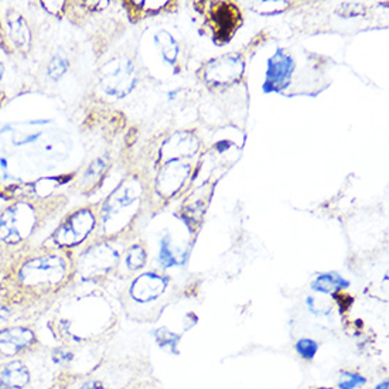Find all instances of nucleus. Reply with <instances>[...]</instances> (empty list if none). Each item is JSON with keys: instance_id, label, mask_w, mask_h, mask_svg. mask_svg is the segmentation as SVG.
Segmentation results:
<instances>
[{"instance_id": "13", "label": "nucleus", "mask_w": 389, "mask_h": 389, "mask_svg": "<svg viewBox=\"0 0 389 389\" xmlns=\"http://www.w3.org/2000/svg\"><path fill=\"white\" fill-rule=\"evenodd\" d=\"M2 75H3V66L0 64V79H2Z\"/></svg>"}, {"instance_id": "4", "label": "nucleus", "mask_w": 389, "mask_h": 389, "mask_svg": "<svg viewBox=\"0 0 389 389\" xmlns=\"http://www.w3.org/2000/svg\"><path fill=\"white\" fill-rule=\"evenodd\" d=\"M294 68L293 60L286 55L282 50H277L276 54L268 62L266 81L264 84L265 92H279L288 85L292 71Z\"/></svg>"}, {"instance_id": "5", "label": "nucleus", "mask_w": 389, "mask_h": 389, "mask_svg": "<svg viewBox=\"0 0 389 389\" xmlns=\"http://www.w3.org/2000/svg\"><path fill=\"white\" fill-rule=\"evenodd\" d=\"M166 288L164 280L153 273L142 275L139 279L135 280L132 286V296L138 301H147L158 297Z\"/></svg>"}, {"instance_id": "7", "label": "nucleus", "mask_w": 389, "mask_h": 389, "mask_svg": "<svg viewBox=\"0 0 389 389\" xmlns=\"http://www.w3.org/2000/svg\"><path fill=\"white\" fill-rule=\"evenodd\" d=\"M317 342L313 341V340H309V338H301L297 341L296 344V351L303 357V358H308V360H312L316 353H317Z\"/></svg>"}, {"instance_id": "3", "label": "nucleus", "mask_w": 389, "mask_h": 389, "mask_svg": "<svg viewBox=\"0 0 389 389\" xmlns=\"http://www.w3.org/2000/svg\"><path fill=\"white\" fill-rule=\"evenodd\" d=\"M34 353L23 357L0 360V389L34 388V370L30 364V357Z\"/></svg>"}, {"instance_id": "9", "label": "nucleus", "mask_w": 389, "mask_h": 389, "mask_svg": "<svg viewBox=\"0 0 389 389\" xmlns=\"http://www.w3.org/2000/svg\"><path fill=\"white\" fill-rule=\"evenodd\" d=\"M362 384H365V378L354 373H342L338 381L340 389H354Z\"/></svg>"}, {"instance_id": "11", "label": "nucleus", "mask_w": 389, "mask_h": 389, "mask_svg": "<svg viewBox=\"0 0 389 389\" xmlns=\"http://www.w3.org/2000/svg\"><path fill=\"white\" fill-rule=\"evenodd\" d=\"M78 389H106L99 381H86Z\"/></svg>"}, {"instance_id": "8", "label": "nucleus", "mask_w": 389, "mask_h": 389, "mask_svg": "<svg viewBox=\"0 0 389 389\" xmlns=\"http://www.w3.org/2000/svg\"><path fill=\"white\" fill-rule=\"evenodd\" d=\"M145 259H146L145 251L140 247H134L131 251L127 252L126 264L131 269H139L143 266Z\"/></svg>"}, {"instance_id": "12", "label": "nucleus", "mask_w": 389, "mask_h": 389, "mask_svg": "<svg viewBox=\"0 0 389 389\" xmlns=\"http://www.w3.org/2000/svg\"><path fill=\"white\" fill-rule=\"evenodd\" d=\"M388 385H389V382L388 381H385V382H382V384H379L375 389H388Z\"/></svg>"}, {"instance_id": "2", "label": "nucleus", "mask_w": 389, "mask_h": 389, "mask_svg": "<svg viewBox=\"0 0 389 389\" xmlns=\"http://www.w3.org/2000/svg\"><path fill=\"white\" fill-rule=\"evenodd\" d=\"M37 334L30 327H0V360L23 357L37 351Z\"/></svg>"}, {"instance_id": "6", "label": "nucleus", "mask_w": 389, "mask_h": 389, "mask_svg": "<svg viewBox=\"0 0 389 389\" xmlns=\"http://www.w3.org/2000/svg\"><path fill=\"white\" fill-rule=\"evenodd\" d=\"M347 286H349L347 280H344L341 276L337 275H321L313 284V289L321 293H331L333 290H340Z\"/></svg>"}, {"instance_id": "1", "label": "nucleus", "mask_w": 389, "mask_h": 389, "mask_svg": "<svg viewBox=\"0 0 389 389\" xmlns=\"http://www.w3.org/2000/svg\"><path fill=\"white\" fill-rule=\"evenodd\" d=\"M67 262L55 253L29 259L17 271V282L27 292L42 294L57 286L67 275Z\"/></svg>"}, {"instance_id": "10", "label": "nucleus", "mask_w": 389, "mask_h": 389, "mask_svg": "<svg viewBox=\"0 0 389 389\" xmlns=\"http://www.w3.org/2000/svg\"><path fill=\"white\" fill-rule=\"evenodd\" d=\"M67 71V61L61 58V57H55L49 66V75L53 79H58L61 75H64V73Z\"/></svg>"}, {"instance_id": "14", "label": "nucleus", "mask_w": 389, "mask_h": 389, "mask_svg": "<svg viewBox=\"0 0 389 389\" xmlns=\"http://www.w3.org/2000/svg\"><path fill=\"white\" fill-rule=\"evenodd\" d=\"M318 389H331V388H318Z\"/></svg>"}]
</instances>
